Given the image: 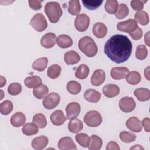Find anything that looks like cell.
Wrapping results in <instances>:
<instances>
[{"mask_svg": "<svg viewBox=\"0 0 150 150\" xmlns=\"http://www.w3.org/2000/svg\"><path fill=\"white\" fill-rule=\"evenodd\" d=\"M132 45L129 38L122 35H115L110 38L104 45V53L112 62L122 63L130 57Z\"/></svg>", "mask_w": 150, "mask_h": 150, "instance_id": "cell-1", "label": "cell"}, {"mask_svg": "<svg viewBox=\"0 0 150 150\" xmlns=\"http://www.w3.org/2000/svg\"><path fill=\"white\" fill-rule=\"evenodd\" d=\"M79 49L88 57L96 56L98 52L97 45L90 36H86L81 38L78 43Z\"/></svg>", "mask_w": 150, "mask_h": 150, "instance_id": "cell-2", "label": "cell"}, {"mask_svg": "<svg viewBox=\"0 0 150 150\" xmlns=\"http://www.w3.org/2000/svg\"><path fill=\"white\" fill-rule=\"evenodd\" d=\"M44 10L50 22L53 23L58 22L63 13L61 6L57 2H49L46 3Z\"/></svg>", "mask_w": 150, "mask_h": 150, "instance_id": "cell-3", "label": "cell"}, {"mask_svg": "<svg viewBox=\"0 0 150 150\" xmlns=\"http://www.w3.org/2000/svg\"><path fill=\"white\" fill-rule=\"evenodd\" d=\"M84 122L90 127H96L102 122V117L98 111L91 110L84 115Z\"/></svg>", "mask_w": 150, "mask_h": 150, "instance_id": "cell-4", "label": "cell"}, {"mask_svg": "<svg viewBox=\"0 0 150 150\" xmlns=\"http://www.w3.org/2000/svg\"><path fill=\"white\" fill-rule=\"evenodd\" d=\"M29 24L38 32L45 30L47 26V22L45 16L40 13L35 14L31 19Z\"/></svg>", "mask_w": 150, "mask_h": 150, "instance_id": "cell-5", "label": "cell"}, {"mask_svg": "<svg viewBox=\"0 0 150 150\" xmlns=\"http://www.w3.org/2000/svg\"><path fill=\"white\" fill-rule=\"evenodd\" d=\"M60 97L59 94L52 92L46 96L43 101L44 107L48 110H52L57 107L60 102Z\"/></svg>", "mask_w": 150, "mask_h": 150, "instance_id": "cell-6", "label": "cell"}, {"mask_svg": "<svg viewBox=\"0 0 150 150\" xmlns=\"http://www.w3.org/2000/svg\"><path fill=\"white\" fill-rule=\"evenodd\" d=\"M90 25V18L84 13L79 15L74 21L75 28L79 32L86 31Z\"/></svg>", "mask_w": 150, "mask_h": 150, "instance_id": "cell-7", "label": "cell"}, {"mask_svg": "<svg viewBox=\"0 0 150 150\" xmlns=\"http://www.w3.org/2000/svg\"><path fill=\"white\" fill-rule=\"evenodd\" d=\"M137 28L138 25L137 22L135 20L131 19L123 22H120L118 23L117 26V28L118 30L129 33L134 32Z\"/></svg>", "mask_w": 150, "mask_h": 150, "instance_id": "cell-8", "label": "cell"}, {"mask_svg": "<svg viewBox=\"0 0 150 150\" xmlns=\"http://www.w3.org/2000/svg\"><path fill=\"white\" fill-rule=\"evenodd\" d=\"M136 106L135 102L133 98L129 97H124L119 101L120 109L124 112H130L132 111Z\"/></svg>", "mask_w": 150, "mask_h": 150, "instance_id": "cell-9", "label": "cell"}, {"mask_svg": "<svg viewBox=\"0 0 150 150\" xmlns=\"http://www.w3.org/2000/svg\"><path fill=\"white\" fill-rule=\"evenodd\" d=\"M67 118L71 120L77 117L80 112V105L77 102L69 103L66 108Z\"/></svg>", "mask_w": 150, "mask_h": 150, "instance_id": "cell-10", "label": "cell"}, {"mask_svg": "<svg viewBox=\"0 0 150 150\" xmlns=\"http://www.w3.org/2000/svg\"><path fill=\"white\" fill-rule=\"evenodd\" d=\"M56 42V35L52 32L45 34L40 39L41 45L46 49H49L53 47L55 45Z\"/></svg>", "mask_w": 150, "mask_h": 150, "instance_id": "cell-11", "label": "cell"}, {"mask_svg": "<svg viewBox=\"0 0 150 150\" xmlns=\"http://www.w3.org/2000/svg\"><path fill=\"white\" fill-rule=\"evenodd\" d=\"M58 148L60 150L77 149L73 140L69 137H65L60 139L58 142Z\"/></svg>", "mask_w": 150, "mask_h": 150, "instance_id": "cell-12", "label": "cell"}, {"mask_svg": "<svg viewBox=\"0 0 150 150\" xmlns=\"http://www.w3.org/2000/svg\"><path fill=\"white\" fill-rule=\"evenodd\" d=\"M129 73V69L125 67H115L111 69L110 71L111 77L114 80L124 79Z\"/></svg>", "mask_w": 150, "mask_h": 150, "instance_id": "cell-13", "label": "cell"}, {"mask_svg": "<svg viewBox=\"0 0 150 150\" xmlns=\"http://www.w3.org/2000/svg\"><path fill=\"white\" fill-rule=\"evenodd\" d=\"M125 125L129 130L135 132H139L142 129L141 122L135 117H132L128 118L125 122Z\"/></svg>", "mask_w": 150, "mask_h": 150, "instance_id": "cell-14", "label": "cell"}, {"mask_svg": "<svg viewBox=\"0 0 150 150\" xmlns=\"http://www.w3.org/2000/svg\"><path fill=\"white\" fill-rule=\"evenodd\" d=\"M105 79V72L101 69H97L94 71L91 77V83L94 86H98L104 82Z\"/></svg>", "mask_w": 150, "mask_h": 150, "instance_id": "cell-15", "label": "cell"}, {"mask_svg": "<svg viewBox=\"0 0 150 150\" xmlns=\"http://www.w3.org/2000/svg\"><path fill=\"white\" fill-rule=\"evenodd\" d=\"M51 122L54 125L59 126L63 124L66 120V118L62 110H58L54 111L50 116Z\"/></svg>", "mask_w": 150, "mask_h": 150, "instance_id": "cell-16", "label": "cell"}, {"mask_svg": "<svg viewBox=\"0 0 150 150\" xmlns=\"http://www.w3.org/2000/svg\"><path fill=\"white\" fill-rule=\"evenodd\" d=\"M92 32L96 37L101 39L105 36L107 32V28L103 23L97 22L93 25Z\"/></svg>", "mask_w": 150, "mask_h": 150, "instance_id": "cell-17", "label": "cell"}, {"mask_svg": "<svg viewBox=\"0 0 150 150\" xmlns=\"http://www.w3.org/2000/svg\"><path fill=\"white\" fill-rule=\"evenodd\" d=\"M48 138L44 135H41L35 138L31 143L32 147L36 150L44 149L48 144Z\"/></svg>", "mask_w": 150, "mask_h": 150, "instance_id": "cell-18", "label": "cell"}, {"mask_svg": "<svg viewBox=\"0 0 150 150\" xmlns=\"http://www.w3.org/2000/svg\"><path fill=\"white\" fill-rule=\"evenodd\" d=\"M103 93L107 97H114L118 95L120 93V88L115 84H109L103 87Z\"/></svg>", "mask_w": 150, "mask_h": 150, "instance_id": "cell-19", "label": "cell"}, {"mask_svg": "<svg viewBox=\"0 0 150 150\" xmlns=\"http://www.w3.org/2000/svg\"><path fill=\"white\" fill-rule=\"evenodd\" d=\"M65 63L68 65H73L77 63L80 60V56L74 50H69L65 53L64 56Z\"/></svg>", "mask_w": 150, "mask_h": 150, "instance_id": "cell-20", "label": "cell"}, {"mask_svg": "<svg viewBox=\"0 0 150 150\" xmlns=\"http://www.w3.org/2000/svg\"><path fill=\"white\" fill-rule=\"evenodd\" d=\"M11 124L14 127H19L26 122V117L21 112H17L13 114L10 119Z\"/></svg>", "mask_w": 150, "mask_h": 150, "instance_id": "cell-21", "label": "cell"}, {"mask_svg": "<svg viewBox=\"0 0 150 150\" xmlns=\"http://www.w3.org/2000/svg\"><path fill=\"white\" fill-rule=\"evenodd\" d=\"M101 94L94 89H88L84 93V98L91 103H97L101 98Z\"/></svg>", "mask_w": 150, "mask_h": 150, "instance_id": "cell-22", "label": "cell"}, {"mask_svg": "<svg viewBox=\"0 0 150 150\" xmlns=\"http://www.w3.org/2000/svg\"><path fill=\"white\" fill-rule=\"evenodd\" d=\"M134 94L140 101H146L150 98V91L145 88H138L134 90Z\"/></svg>", "mask_w": 150, "mask_h": 150, "instance_id": "cell-23", "label": "cell"}, {"mask_svg": "<svg viewBox=\"0 0 150 150\" xmlns=\"http://www.w3.org/2000/svg\"><path fill=\"white\" fill-rule=\"evenodd\" d=\"M56 43L60 47L65 49L72 46L73 40L67 35H61L57 37Z\"/></svg>", "mask_w": 150, "mask_h": 150, "instance_id": "cell-24", "label": "cell"}, {"mask_svg": "<svg viewBox=\"0 0 150 150\" xmlns=\"http://www.w3.org/2000/svg\"><path fill=\"white\" fill-rule=\"evenodd\" d=\"M83 128V124L81 120L78 118H73L68 124V129L72 133H77Z\"/></svg>", "mask_w": 150, "mask_h": 150, "instance_id": "cell-25", "label": "cell"}, {"mask_svg": "<svg viewBox=\"0 0 150 150\" xmlns=\"http://www.w3.org/2000/svg\"><path fill=\"white\" fill-rule=\"evenodd\" d=\"M48 64V59L47 57H43L36 59L32 63V67L33 69L38 71H43L47 67Z\"/></svg>", "mask_w": 150, "mask_h": 150, "instance_id": "cell-26", "label": "cell"}, {"mask_svg": "<svg viewBox=\"0 0 150 150\" xmlns=\"http://www.w3.org/2000/svg\"><path fill=\"white\" fill-rule=\"evenodd\" d=\"M25 85L28 88H35L42 84V79L38 76L27 77L24 80Z\"/></svg>", "mask_w": 150, "mask_h": 150, "instance_id": "cell-27", "label": "cell"}, {"mask_svg": "<svg viewBox=\"0 0 150 150\" xmlns=\"http://www.w3.org/2000/svg\"><path fill=\"white\" fill-rule=\"evenodd\" d=\"M48 93V87L44 84L39 85V86L34 88L33 90V94L34 96L38 99H42L45 98Z\"/></svg>", "mask_w": 150, "mask_h": 150, "instance_id": "cell-28", "label": "cell"}, {"mask_svg": "<svg viewBox=\"0 0 150 150\" xmlns=\"http://www.w3.org/2000/svg\"><path fill=\"white\" fill-rule=\"evenodd\" d=\"M135 21L142 26L146 25L149 22V16L144 11H138L134 15Z\"/></svg>", "mask_w": 150, "mask_h": 150, "instance_id": "cell-29", "label": "cell"}, {"mask_svg": "<svg viewBox=\"0 0 150 150\" xmlns=\"http://www.w3.org/2000/svg\"><path fill=\"white\" fill-rule=\"evenodd\" d=\"M90 72L89 67L84 64H81L76 69L75 76L79 79H84L87 77Z\"/></svg>", "mask_w": 150, "mask_h": 150, "instance_id": "cell-30", "label": "cell"}, {"mask_svg": "<svg viewBox=\"0 0 150 150\" xmlns=\"http://www.w3.org/2000/svg\"><path fill=\"white\" fill-rule=\"evenodd\" d=\"M38 128L34 123H27L22 127V131L23 134L30 136L37 134L39 131Z\"/></svg>", "mask_w": 150, "mask_h": 150, "instance_id": "cell-31", "label": "cell"}, {"mask_svg": "<svg viewBox=\"0 0 150 150\" xmlns=\"http://www.w3.org/2000/svg\"><path fill=\"white\" fill-rule=\"evenodd\" d=\"M141 80V77L140 74L138 71H132L128 73L126 76V81L131 85L138 84Z\"/></svg>", "mask_w": 150, "mask_h": 150, "instance_id": "cell-32", "label": "cell"}, {"mask_svg": "<svg viewBox=\"0 0 150 150\" xmlns=\"http://www.w3.org/2000/svg\"><path fill=\"white\" fill-rule=\"evenodd\" d=\"M103 141L100 137L96 135H92L90 137V144L88 146L90 150H98L102 146Z\"/></svg>", "mask_w": 150, "mask_h": 150, "instance_id": "cell-33", "label": "cell"}, {"mask_svg": "<svg viewBox=\"0 0 150 150\" xmlns=\"http://www.w3.org/2000/svg\"><path fill=\"white\" fill-rule=\"evenodd\" d=\"M81 10L80 1L78 0H72L69 2L68 12L72 15H77Z\"/></svg>", "mask_w": 150, "mask_h": 150, "instance_id": "cell-34", "label": "cell"}, {"mask_svg": "<svg viewBox=\"0 0 150 150\" xmlns=\"http://www.w3.org/2000/svg\"><path fill=\"white\" fill-rule=\"evenodd\" d=\"M61 67L56 64H54L50 67H49L47 69V76L49 78L52 79H57L59 77L61 73Z\"/></svg>", "mask_w": 150, "mask_h": 150, "instance_id": "cell-35", "label": "cell"}, {"mask_svg": "<svg viewBox=\"0 0 150 150\" xmlns=\"http://www.w3.org/2000/svg\"><path fill=\"white\" fill-rule=\"evenodd\" d=\"M32 122L40 128H43L47 125V120L46 117L44 114L41 113L36 114L33 117Z\"/></svg>", "mask_w": 150, "mask_h": 150, "instance_id": "cell-36", "label": "cell"}, {"mask_svg": "<svg viewBox=\"0 0 150 150\" xmlns=\"http://www.w3.org/2000/svg\"><path fill=\"white\" fill-rule=\"evenodd\" d=\"M77 143L81 145L82 147L87 148L89 146L90 144V138L86 134L84 133L77 134L75 137Z\"/></svg>", "mask_w": 150, "mask_h": 150, "instance_id": "cell-37", "label": "cell"}, {"mask_svg": "<svg viewBox=\"0 0 150 150\" xmlns=\"http://www.w3.org/2000/svg\"><path fill=\"white\" fill-rule=\"evenodd\" d=\"M118 8V2L116 0H107L105 2L104 8L109 14H114Z\"/></svg>", "mask_w": 150, "mask_h": 150, "instance_id": "cell-38", "label": "cell"}, {"mask_svg": "<svg viewBox=\"0 0 150 150\" xmlns=\"http://www.w3.org/2000/svg\"><path fill=\"white\" fill-rule=\"evenodd\" d=\"M67 91L71 94H77L81 89V86L79 83L76 81H70L68 82L66 86Z\"/></svg>", "mask_w": 150, "mask_h": 150, "instance_id": "cell-39", "label": "cell"}, {"mask_svg": "<svg viewBox=\"0 0 150 150\" xmlns=\"http://www.w3.org/2000/svg\"><path fill=\"white\" fill-rule=\"evenodd\" d=\"M129 13V9L125 4H120L119 7L115 13V17L118 19H122L128 16Z\"/></svg>", "mask_w": 150, "mask_h": 150, "instance_id": "cell-40", "label": "cell"}, {"mask_svg": "<svg viewBox=\"0 0 150 150\" xmlns=\"http://www.w3.org/2000/svg\"><path fill=\"white\" fill-rule=\"evenodd\" d=\"M13 110V104L9 100H5L0 104V112L2 114L8 115Z\"/></svg>", "mask_w": 150, "mask_h": 150, "instance_id": "cell-41", "label": "cell"}, {"mask_svg": "<svg viewBox=\"0 0 150 150\" xmlns=\"http://www.w3.org/2000/svg\"><path fill=\"white\" fill-rule=\"evenodd\" d=\"M119 136L120 139L125 143L132 142L136 139V135L134 133L125 131L121 132Z\"/></svg>", "mask_w": 150, "mask_h": 150, "instance_id": "cell-42", "label": "cell"}, {"mask_svg": "<svg viewBox=\"0 0 150 150\" xmlns=\"http://www.w3.org/2000/svg\"><path fill=\"white\" fill-rule=\"evenodd\" d=\"M148 55V50L145 46L139 45L137 47L135 52V57L138 60H144Z\"/></svg>", "mask_w": 150, "mask_h": 150, "instance_id": "cell-43", "label": "cell"}, {"mask_svg": "<svg viewBox=\"0 0 150 150\" xmlns=\"http://www.w3.org/2000/svg\"><path fill=\"white\" fill-rule=\"evenodd\" d=\"M85 8L89 10H94L98 8L103 3V1H82Z\"/></svg>", "mask_w": 150, "mask_h": 150, "instance_id": "cell-44", "label": "cell"}, {"mask_svg": "<svg viewBox=\"0 0 150 150\" xmlns=\"http://www.w3.org/2000/svg\"><path fill=\"white\" fill-rule=\"evenodd\" d=\"M22 91V86L18 83H11L8 88V92L12 96H16Z\"/></svg>", "mask_w": 150, "mask_h": 150, "instance_id": "cell-45", "label": "cell"}, {"mask_svg": "<svg viewBox=\"0 0 150 150\" xmlns=\"http://www.w3.org/2000/svg\"><path fill=\"white\" fill-rule=\"evenodd\" d=\"M146 1H139V0H133L131 1V6L132 9L135 11H142L144 8V3L146 2Z\"/></svg>", "mask_w": 150, "mask_h": 150, "instance_id": "cell-46", "label": "cell"}, {"mask_svg": "<svg viewBox=\"0 0 150 150\" xmlns=\"http://www.w3.org/2000/svg\"><path fill=\"white\" fill-rule=\"evenodd\" d=\"M142 35H143L142 30L138 26L134 32L129 33V35L131 36V38L135 40H139L142 38Z\"/></svg>", "mask_w": 150, "mask_h": 150, "instance_id": "cell-47", "label": "cell"}, {"mask_svg": "<svg viewBox=\"0 0 150 150\" xmlns=\"http://www.w3.org/2000/svg\"><path fill=\"white\" fill-rule=\"evenodd\" d=\"M43 2L42 1H34V0H29L28 1L29 7L33 10H39L42 8L41 3Z\"/></svg>", "mask_w": 150, "mask_h": 150, "instance_id": "cell-48", "label": "cell"}, {"mask_svg": "<svg viewBox=\"0 0 150 150\" xmlns=\"http://www.w3.org/2000/svg\"><path fill=\"white\" fill-rule=\"evenodd\" d=\"M106 149L107 150H112V149L120 150V148L117 143H116L114 141H110L107 144L106 146Z\"/></svg>", "mask_w": 150, "mask_h": 150, "instance_id": "cell-49", "label": "cell"}, {"mask_svg": "<svg viewBox=\"0 0 150 150\" xmlns=\"http://www.w3.org/2000/svg\"><path fill=\"white\" fill-rule=\"evenodd\" d=\"M149 122L150 120L148 118H145L143 119L142 121V125L144 127L145 131L146 132H149L150 131V127H149Z\"/></svg>", "mask_w": 150, "mask_h": 150, "instance_id": "cell-50", "label": "cell"}, {"mask_svg": "<svg viewBox=\"0 0 150 150\" xmlns=\"http://www.w3.org/2000/svg\"><path fill=\"white\" fill-rule=\"evenodd\" d=\"M149 31H148V32L146 33V35H145V38H144L145 43H146V45L148 46H149Z\"/></svg>", "mask_w": 150, "mask_h": 150, "instance_id": "cell-51", "label": "cell"}, {"mask_svg": "<svg viewBox=\"0 0 150 150\" xmlns=\"http://www.w3.org/2000/svg\"><path fill=\"white\" fill-rule=\"evenodd\" d=\"M149 67L148 66L145 70H144V75H145V77L148 79V80H149Z\"/></svg>", "mask_w": 150, "mask_h": 150, "instance_id": "cell-52", "label": "cell"}, {"mask_svg": "<svg viewBox=\"0 0 150 150\" xmlns=\"http://www.w3.org/2000/svg\"><path fill=\"white\" fill-rule=\"evenodd\" d=\"M1 85H0V87H2L4 85H5L6 83V79L4 78L3 76H1Z\"/></svg>", "mask_w": 150, "mask_h": 150, "instance_id": "cell-53", "label": "cell"}, {"mask_svg": "<svg viewBox=\"0 0 150 150\" xmlns=\"http://www.w3.org/2000/svg\"><path fill=\"white\" fill-rule=\"evenodd\" d=\"M144 149V148L141 146L139 145H135V146H134L133 147L130 148V149Z\"/></svg>", "mask_w": 150, "mask_h": 150, "instance_id": "cell-54", "label": "cell"}]
</instances>
